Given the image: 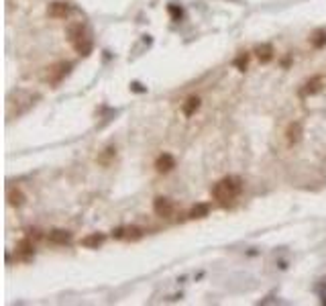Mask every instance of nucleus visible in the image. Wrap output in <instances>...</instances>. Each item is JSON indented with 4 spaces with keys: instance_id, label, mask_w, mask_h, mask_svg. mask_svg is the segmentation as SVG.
<instances>
[{
    "instance_id": "18",
    "label": "nucleus",
    "mask_w": 326,
    "mask_h": 306,
    "mask_svg": "<svg viewBox=\"0 0 326 306\" xmlns=\"http://www.w3.org/2000/svg\"><path fill=\"white\" fill-rule=\"evenodd\" d=\"M114 155H116V149H114V147H106V149H104V153H102V155L98 157V161H100L102 165H108V163H110V159H112Z\"/></svg>"
},
{
    "instance_id": "6",
    "label": "nucleus",
    "mask_w": 326,
    "mask_h": 306,
    "mask_svg": "<svg viewBox=\"0 0 326 306\" xmlns=\"http://www.w3.org/2000/svg\"><path fill=\"white\" fill-rule=\"evenodd\" d=\"M33 255H35V247H33V239L27 237V239H21L16 243V257L23 259V261H29Z\"/></svg>"
},
{
    "instance_id": "13",
    "label": "nucleus",
    "mask_w": 326,
    "mask_h": 306,
    "mask_svg": "<svg viewBox=\"0 0 326 306\" xmlns=\"http://www.w3.org/2000/svg\"><path fill=\"white\" fill-rule=\"evenodd\" d=\"M255 55H257V59H259L261 63H267V61L273 59V47H271L269 43L257 45V47H255Z\"/></svg>"
},
{
    "instance_id": "4",
    "label": "nucleus",
    "mask_w": 326,
    "mask_h": 306,
    "mask_svg": "<svg viewBox=\"0 0 326 306\" xmlns=\"http://www.w3.org/2000/svg\"><path fill=\"white\" fill-rule=\"evenodd\" d=\"M72 12V6L67 2H61V0H55V2H51L47 6V16L51 19H67Z\"/></svg>"
},
{
    "instance_id": "8",
    "label": "nucleus",
    "mask_w": 326,
    "mask_h": 306,
    "mask_svg": "<svg viewBox=\"0 0 326 306\" xmlns=\"http://www.w3.org/2000/svg\"><path fill=\"white\" fill-rule=\"evenodd\" d=\"M70 241H72V233L65 229H53L49 233V243L53 245H67Z\"/></svg>"
},
{
    "instance_id": "9",
    "label": "nucleus",
    "mask_w": 326,
    "mask_h": 306,
    "mask_svg": "<svg viewBox=\"0 0 326 306\" xmlns=\"http://www.w3.org/2000/svg\"><path fill=\"white\" fill-rule=\"evenodd\" d=\"M84 35H86V29H84L82 23H72V25H67V29H65V37H67V41H70L72 45L76 41H80Z\"/></svg>"
},
{
    "instance_id": "16",
    "label": "nucleus",
    "mask_w": 326,
    "mask_h": 306,
    "mask_svg": "<svg viewBox=\"0 0 326 306\" xmlns=\"http://www.w3.org/2000/svg\"><path fill=\"white\" fill-rule=\"evenodd\" d=\"M208 212H210V206L208 204H194L192 206V210H190V218H204V216H208Z\"/></svg>"
},
{
    "instance_id": "3",
    "label": "nucleus",
    "mask_w": 326,
    "mask_h": 306,
    "mask_svg": "<svg viewBox=\"0 0 326 306\" xmlns=\"http://www.w3.org/2000/svg\"><path fill=\"white\" fill-rule=\"evenodd\" d=\"M326 88V76L318 74V76H312L310 80L304 82V86L300 88V96L302 98H308V96H314L318 92H322Z\"/></svg>"
},
{
    "instance_id": "14",
    "label": "nucleus",
    "mask_w": 326,
    "mask_h": 306,
    "mask_svg": "<svg viewBox=\"0 0 326 306\" xmlns=\"http://www.w3.org/2000/svg\"><path fill=\"white\" fill-rule=\"evenodd\" d=\"M74 49L78 51L80 55H88L90 51H92V41H90V37H88V35H84L80 41L74 43Z\"/></svg>"
},
{
    "instance_id": "2",
    "label": "nucleus",
    "mask_w": 326,
    "mask_h": 306,
    "mask_svg": "<svg viewBox=\"0 0 326 306\" xmlns=\"http://www.w3.org/2000/svg\"><path fill=\"white\" fill-rule=\"evenodd\" d=\"M67 72H70V63L57 61V63L49 65L47 70H45V74H43V82L49 84V86H53V84H59V82L67 76Z\"/></svg>"
},
{
    "instance_id": "5",
    "label": "nucleus",
    "mask_w": 326,
    "mask_h": 306,
    "mask_svg": "<svg viewBox=\"0 0 326 306\" xmlns=\"http://www.w3.org/2000/svg\"><path fill=\"white\" fill-rule=\"evenodd\" d=\"M153 210H155V214L161 216V218H169L171 214H174V202H171L169 198L159 196V198H155V202H153Z\"/></svg>"
},
{
    "instance_id": "21",
    "label": "nucleus",
    "mask_w": 326,
    "mask_h": 306,
    "mask_svg": "<svg viewBox=\"0 0 326 306\" xmlns=\"http://www.w3.org/2000/svg\"><path fill=\"white\" fill-rule=\"evenodd\" d=\"M169 12H171V16H174L176 21L182 19V8H178V6H169Z\"/></svg>"
},
{
    "instance_id": "11",
    "label": "nucleus",
    "mask_w": 326,
    "mask_h": 306,
    "mask_svg": "<svg viewBox=\"0 0 326 306\" xmlns=\"http://www.w3.org/2000/svg\"><path fill=\"white\" fill-rule=\"evenodd\" d=\"M6 202L10 204V206H14V208H21L23 204L27 202V196H25L19 188H10V190L6 192Z\"/></svg>"
},
{
    "instance_id": "22",
    "label": "nucleus",
    "mask_w": 326,
    "mask_h": 306,
    "mask_svg": "<svg viewBox=\"0 0 326 306\" xmlns=\"http://www.w3.org/2000/svg\"><path fill=\"white\" fill-rule=\"evenodd\" d=\"M29 233H31V235H29V237H31V239H35V241H37V239H41V237H43V235H41V231H39V229H31V231H29Z\"/></svg>"
},
{
    "instance_id": "1",
    "label": "nucleus",
    "mask_w": 326,
    "mask_h": 306,
    "mask_svg": "<svg viewBox=\"0 0 326 306\" xmlns=\"http://www.w3.org/2000/svg\"><path fill=\"white\" fill-rule=\"evenodd\" d=\"M241 190H243L241 178H238V176H227V178H222L220 182L214 184L212 196L220 204H229V202H233L238 194H241Z\"/></svg>"
},
{
    "instance_id": "12",
    "label": "nucleus",
    "mask_w": 326,
    "mask_h": 306,
    "mask_svg": "<svg viewBox=\"0 0 326 306\" xmlns=\"http://www.w3.org/2000/svg\"><path fill=\"white\" fill-rule=\"evenodd\" d=\"M104 239H106V237L102 235V233H92V235H88V237H84V239H82L80 243H82V247H88V249H98L102 243H104Z\"/></svg>"
},
{
    "instance_id": "10",
    "label": "nucleus",
    "mask_w": 326,
    "mask_h": 306,
    "mask_svg": "<svg viewBox=\"0 0 326 306\" xmlns=\"http://www.w3.org/2000/svg\"><path fill=\"white\" fill-rule=\"evenodd\" d=\"M174 167H176V159H174V155H169V153H163V155H159L155 161V169L159 174H167Z\"/></svg>"
},
{
    "instance_id": "15",
    "label": "nucleus",
    "mask_w": 326,
    "mask_h": 306,
    "mask_svg": "<svg viewBox=\"0 0 326 306\" xmlns=\"http://www.w3.org/2000/svg\"><path fill=\"white\" fill-rule=\"evenodd\" d=\"M200 102H202V100H200L198 96H190V98L186 100L184 108H182V110H184V114H186V116H192V114H194V112L200 108Z\"/></svg>"
},
{
    "instance_id": "19",
    "label": "nucleus",
    "mask_w": 326,
    "mask_h": 306,
    "mask_svg": "<svg viewBox=\"0 0 326 306\" xmlns=\"http://www.w3.org/2000/svg\"><path fill=\"white\" fill-rule=\"evenodd\" d=\"M234 67L238 72H245L247 67H249V55L247 53H243V55H238L236 59H234Z\"/></svg>"
},
{
    "instance_id": "20",
    "label": "nucleus",
    "mask_w": 326,
    "mask_h": 306,
    "mask_svg": "<svg viewBox=\"0 0 326 306\" xmlns=\"http://www.w3.org/2000/svg\"><path fill=\"white\" fill-rule=\"evenodd\" d=\"M312 43H314V47H324L326 45V33H318L316 39H312Z\"/></svg>"
},
{
    "instance_id": "7",
    "label": "nucleus",
    "mask_w": 326,
    "mask_h": 306,
    "mask_svg": "<svg viewBox=\"0 0 326 306\" xmlns=\"http://www.w3.org/2000/svg\"><path fill=\"white\" fill-rule=\"evenodd\" d=\"M302 135H304V127H302V123H300V121L289 123L287 131H285V139H287V145H296V143H300Z\"/></svg>"
},
{
    "instance_id": "17",
    "label": "nucleus",
    "mask_w": 326,
    "mask_h": 306,
    "mask_svg": "<svg viewBox=\"0 0 326 306\" xmlns=\"http://www.w3.org/2000/svg\"><path fill=\"white\" fill-rule=\"evenodd\" d=\"M143 237V231L139 227H131V229H125V239L129 241H139Z\"/></svg>"
}]
</instances>
